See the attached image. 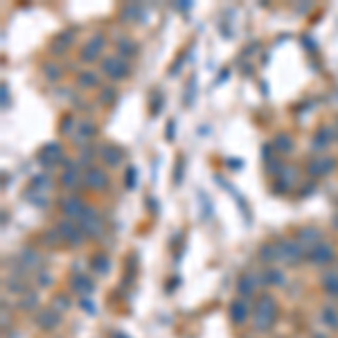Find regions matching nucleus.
Returning a JSON list of instances; mask_svg holds the SVG:
<instances>
[{
  "instance_id": "6",
  "label": "nucleus",
  "mask_w": 338,
  "mask_h": 338,
  "mask_svg": "<svg viewBox=\"0 0 338 338\" xmlns=\"http://www.w3.org/2000/svg\"><path fill=\"white\" fill-rule=\"evenodd\" d=\"M83 183H86V187H90V189H106L109 176H106L99 167H90L86 172V176H83Z\"/></svg>"
},
{
  "instance_id": "18",
  "label": "nucleus",
  "mask_w": 338,
  "mask_h": 338,
  "mask_svg": "<svg viewBox=\"0 0 338 338\" xmlns=\"http://www.w3.org/2000/svg\"><path fill=\"white\" fill-rule=\"evenodd\" d=\"M20 262H23V266H25L27 270L41 266V257H38L34 250H23V252H20Z\"/></svg>"
},
{
  "instance_id": "29",
  "label": "nucleus",
  "mask_w": 338,
  "mask_h": 338,
  "mask_svg": "<svg viewBox=\"0 0 338 338\" xmlns=\"http://www.w3.org/2000/svg\"><path fill=\"white\" fill-rule=\"evenodd\" d=\"M79 83H81V86H86V88L95 86V83H97V75H95V72H83V75L79 77Z\"/></svg>"
},
{
  "instance_id": "23",
  "label": "nucleus",
  "mask_w": 338,
  "mask_h": 338,
  "mask_svg": "<svg viewBox=\"0 0 338 338\" xmlns=\"http://www.w3.org/2000/svg\"><path fill=\"white\" fill-rule=\"evenodd\" d=\"M93 270H95V273L106 275L111 270V259L106 257V255H97V257L93 259Z\"/></svg>"
},
{
  "instance_id": "8",
  "label": "nucleus",
  "mask_w": 338,
  "mask_h": 338,
  "mask_svg": "<svg viewBox=\"0 0 338 338\" xmlns=\"http://www.w3.org/2000/svg\"><path fill=\"white\" fill-rule=\"evenodd\" d=\"M99 158H101L104 165L117 167L122 162V149L120 146H115V144H104V146H99Z\"/></svg>"
},
{
  "instance_id": "3",
  "label": "nucleus",
  "mask_w": 338,
  "mask_h": 338,
  "mask_svg": "<svg viewBox=\"0 0 338 338\" xmlns=\"http://www.w3.org/2000/svg\"><path fill=\"white\" fill-rule=\"evenodd\" d=\"M77 223H79V228H81L83 235H97L101 230V219H99L97 210H95V207H88V205H86V210L81 212V217L77 219Z\"/></svg>"
},
{
  "instance_id": "27",
  "label": "nucleus",
  "mask_w": 338,
  "mask_h": 338,
  "mask_svg": "<svg viewBox=\"0 0 338 338\" xmlns=\"http://www.w3.org/2000/svg\"><path fill=\"white\" fill-rule=\"evenodd\" d=\"M95 131H97V129H95L93 122H81L79 124V135H81V138H93Z\"/></svg>"
},
{
  "instance_id": "1",
  "label": "nucleus",
  "mask_w": 338,
  "mask_h": 338,
  "mask_svg": "<svg viewBox=\"0 0 338 338\" xmlns=\"http://www.w3.org/2000/svg\"><path fill=\"white\" fill-rule=\"evenodd\" d=\"M275 315H278V302L270 293H264L257 302V309L252 313V325H255L257 331H268L270 325H273Z\"/></svg>"
},
{
  "instance_id": "31",
  "label": "nucleus",
  "mask_w": 338,
  "mask_h": 338,
  "mask_svg": "<svg viewBox=\"0 0 338 338\" xmlns=\"http://www.w3.org/2000/svg\"><path fill=\"white\" fill-rule=\"evenodd\" d=\"M68 307H70V300H68V298H64V295L54 298V309H56V311H66Z\"/></svg>"
},
{
  "instance_id": "4",
  "label": "nucleus",
  "mask_w": 338,
  "mask_h": 338,
  "mask_svg": "<svg viewBox=\"0 0 338 338\" xmlns=\"http://www.w3.org/2000/svg\"><path fill=\"white\" fill-rule=\"evenodd\" d=\"M101 70L104 75H109L111 79H124L129 75V64L122 59V56H106L101 61Z\"/></svg>"
},
{
  "instance_id": "33",
  "label": "nucleus",
  "mask_w": 338,
  "mask_h": 338,
  "mask_svg": "<svg viewBox=\"0 0 338 338\" xmlns=\"http://www.w3.org/2000/svg\"><path fill=\"white\" fill-rule=\"evenodd\" d=\"M7 289H14V293H20V291H25V284H23V282H18L16 278H11V280L7 282Z\"/></svg>"
},
{
  "instance_id": "25",
  "label": "nucleus",
  "mask_w": 338,
  "mask_h": 338,
  "mask_svg": "<svg viewBox=\"0 0 338 338\" xmlns=\"http://www.w3.org/2000/svg\"><path fill=\"white\" fill-rule=\"evenodd\" d=\"M323 320L327 323V327H331V329H338V313H336L331 307L323 309Z\"/></svg>"
},
{
  "instance_id": "11",
  "label": "nucleus",
  "mask_w": 338,
  "mask_h": 338,
  "mask_svg": "<svg viewBox=\"0 0 338 338\" xmlns=\"http://www.w3.org/2000/svg\"><path fill=\"white\" fill-rule=\"evenodd\" d=\"M38 158H41V162H45V165H52V162L64 160V149H61L56 142H50L48 146H43L41 149Z\"/></svg>"
},
{
  "instance_id": "12",
  "label": "nucleus",
  "mask_w": 338,
  "mask_h": 338,
  "mask_svg": "<svg viewBox=\"0 0 338 338\" xmlns=\"http://www.w3.org/2000/svg\"><path fill=\"white\" fill-rule=\"evenodd\" d=\"M228 313H230V320H233L235 325H244L246 318H248V304H246V300H235V302H230Z\"/></svg>"
},
{
  "instance_id": "10",
  "label": "nucleus",
  "mask_w": 338,
  "mask_h": 338,
  "mask_svg": "<svg viewBox=\"0 0 338 338\" xmlns=\"http://www.w3.org/2000/svg\"><path fill=\"white\" fill-rule=\"evenodd\" d=\"M309 259H311L313 264H327V262H331V259H334V248H331L329 244H318V246H313Z\"/></svg>"
},
{
  "instance_id": "7",
  "label": "nucleus",
  "mask_w": 338,
  "mask_h": 338,
  "mask_svg": "<svg viewBox=\"0 0 338 338\" xmlns=\"http://www.w3.org/2000/svg\"><path fill=\"white\" fill-rule=\"evenodd\" d=\"M59 323H61V315L54 307L41 309V311L36 313V325L41 327V329H54V327H59Z\"/></svg>"
},
{
  "instance_id": "14",
  "label": "nucleus",
  "mask_w": 338,
  "mask_h": 338,
  "mask_svg": "<svg viewBox=\"0 0 338 338\" xmlns=\"http://www.w3.org/2000/svg\"><path fill=\"white\" fill-rule=\"evenodd\" d=\"M262 284V278L255 273H246L244 278L239 280V293L241 295H250V293H255L257 291V286Z\"/></svg>"
},
{
  "instance_id": "28",
  "label": "nucleus",
  "mask_w": 338,
  "mask_h": 338,
  "mask_svg": "<svg viewBox=\"0 0 338 338\" xmlns=\"http://www.w3.org/2000/svg\"><path fill=\"white\" fill-rule=\"evenodd\" d=\"M117 50H120L122 56H126V54L135 52V45L131 41H126V38H120V41H117Z\"/></svg>"
},
{
  "instance_id": "15",
  "label": "nucleus",
  "mask_w": 338,
  "mask_h": 338,
  "mask_svg": "<svg viewBox=\"0 0 338 338\" xmlns=\"http://www.w3.org/2000/svg\"><path fill=\"white\" fill-rule=\"evenodd\" d=\"M70 286L75 293H90L93 291V282H90L88 275H81V273H75L70 280Z\"/></svg>"
},
{
  "instance_id": "19",
  "label": "nucleus",
  "mask_w": 338,
  "mask_h": 338,
  "mask_svg": "<svg viewBox=\"0 0 338 338\" xmlns=\"http://www.w3.org/2000/svg\"><path fill=\"white\" fill-rule=\"evenodd\" d=\"M259 259L266 264L275 262V259H278V244H264L259 248Z\"/></svg>"
},
{
  "instance_id": "17",
  "label": "nucleus",
  "mask_w": 338,
  "mask_h": 338,
  "mask_svg": "<svg viewBox=\"0 0 338 338\" xmlns=\"http://www.w3.org/2000/svg\"><path fill=\"white\" fill-rule=\"evenodd\" d=\"M336 162L331 160V158H325V160H315L311 162V167H309V174H313V176H323V174H329L331 169H334Z\"/></svg>"
},
{
  "instance_id": "35",
  "label": "nucleus",
  "mask_w": 338,
  "mask_h": 338,
  "mask_svg": "<svg viewBox=\"0 0 338 338\" xmlns=\"http://www.w3.org/2000/svg\"><path fill=\"white\" fill-rule=\"evenodd\" d=\"M113 99H115V90H113V88H106L104 93H101V104H111Z\"/></svg>"
},
{
  "instance_id": "34",
  "label": "nucleus",
  "mask_w": 338,
  "mask_h": 338,
  "mask_svg": "<svg viewBox=\"0 0 338 338\" xmlns=\"http://www.w3.org/2000/svg\"><path fill=\"white\" fill-rule=\"evenodd\" d=\"M68 43H70V34H61V36H56V41L52 43V50H56L59 45H64V48H66Z\"/></svg>"
},
{
  "instance_id": "13",
  "label": "nucleus",
  "mask_w": 338,
  "mask_h": 338,
  "mask_svg": "<svg viewBox=\"0 0 338 338\" xmlns=\"http://www.w3.org/2000/svg\"><path fill=\"white\" fill-rule=\"evenodd\" d=\"M61 210H64V214L68 219H79L81 217V212L86 210V205L81 203V199H64V203H61Z\"/></svg>"
},
{
  "instance_id": "37",
  "label": "nucleus",
  "mask_w": 338,
  "mask_h": 338,
  "mask_svg": "<svg viewBox=\"0 0 338 338\" xmlns=\"http://www.w3.org/2000/svg\"><path fill=\"white\" fill-rule=\"evenodd\" d=\"M135 178H138V176H135V169L131 167V169L126 172V187H133V185H135Z\"/></svg>"
},
{
  "instance_id": "20",
  "label": "nucleus",
  "mask_w": 338,
  "mask_h": 338,
  "mask_svg": "<svg viewBox=\"0 0 338 338\" xmlns=\"http://www.w3.org/2000/svg\"><path fill=\"white\" fill-rule=\"evenodd\" d=\"M298 237H300V244H315L318 246V241H320V233L315 228H302L300 233H298Z\"/></svg>"
},
{
  "instance_id": "39",
  "label": "nucleus",
  "mask_w": 338,
  "mask_h": 338,
  "mask_svg": "<svg viewBox=\"0 0 338 338\" xmlns=\"http://www.w3.org/2000/svg\"><path fill=\"white\" fill-rule=\"evenodd\" d=\"M167 129H169V131H167V138H172V135H174V122H169Z\"/></svg>"
},
{
  "instance_id": "22",
  "label": "nucleus",
  "mask_w": 338,
  "mask_h": 338,
  "mask_svg": "<svg viewBox=\"0 0 338 338\" xmlns=\"http://www.w3.org/2000/svg\"><path fill=\"white\" fill-rule=\"evenodd\" d=\"M331 135H334V133H331L329 131V129H320V131H318V138H313V149H327V144H329L331 142Z\"/></svg>"
},
{
  "instance_id": "21",
  "label": "nucleus",
  "mask_w": 338,
  "mask_h": 338,
  "mask_svg": "<svg viewBox=\"0 0 338 338\" xmlns=\"http://www.w3.org/2000/svg\"><path fill=\"white\" fill-rule=\"evenodd\" d=\"M275 149L282 151V154H291L293 149V138L289 133H280L278 138H275Z\"/></svg>"
},
{
  "instance_id": "9",
  "label": "nucleus",
  "mask_w": 338,
  "mask_h": 338,
  "mask_svg": "<svg viewBox=\"0 0 338 338\" xmlns=\"http://www.w3.org/2000/svg\"><path fill=\"white\" fill-rule=\"evenodd\" d=\"M101 48H104V38H101V36H93V38H90V41L81 48V59L86 61V64H93V61L99 56Z\"/></svg>"
},
{
  "instance_id": "5",
  "label": "nucleus",
  "mask_w": 338,
  "mask_h": 338,
  "mask_svg": "<svg viewBox=\"0 0 338 338\" xmlns=\"http://www.w3.org/2000/svg\"><path fill=\"white\" fill-rule=\"evenodd\" d=\"M302 257V246L293 239H282L278 244V259L286 264H295Z\"/></svg>"
},
{
  "instance_id": "30",
  "label": "nucleus",
  "mask_w": 338,
  "mask_h": 338,
  "mask_svg": "<svg viewBox=\"0 0 338 338\" xmlns=\"http://www.w3.org/2000/svg\"><path fill=\"white\" fill-rule=\"evenodd\" d=\"M36 304H38V295H36V293H30V295H25L20 300V307L25 309V311H27V309H32V307H36Z\"/></svg>"
},
{
  "instance_id": "40",
  "label": "nucleus",
  "mask_w": 338,
  "mask_h": 338,
  "mask_svg": "<svg viewBox=\"0 0 338 338\" xmlns=\"http://www.w3.org/2000/svg\"><path fill=\"white\" fill-rule=\"evenodd\" d=\"M336 124H338V120H336Z\"/></svg>"
},
{
  "instance_id": "26",
  "label": "nucleus",
  "mask_w": 338,
  "mask_h": 338,
  "mask_svg": "<svg viewBox=\"0 0 338 338\" xmlns=\"http://www.w3.org/2000/svg\"><path fill=\"white\" fill-rule=\"evenodd\" d=\"M282 273L280 270H266V273L262 275V282H268V284H282Z\"/></svg>"
},
{
  "instance_id": "16",
  "label": "nucleus",
  "mask_w": 338,
  "mask_h": 338,
  "mask_svg": "<svg viewBox=\"0 0 338 338\" xmlns=\"http://www.w3.org/2000/svg\"><path fill=\"white\" fill-rule=\"evenodd\" d=\"M61 183H64L66 187H70V189L77 187V185L81 183V174H79V169H77L75 165H70V162H68L64 176H61Z\"/></svg>"
},
{
  "instance_id": "24",
  "label": "nucleus",
  "mask_w": 338,
  "mask_h": 338,
  "mask_svg": "<svg viewBox=\"0 0 338 338\" xmlns=\"http://www.w3.org/2000/svg\"><path fill=\"white\" fill-rule=\"evenodd\" d=\"M323 286L327 293H331V295H338V273H327L323 278Z\"/></svg>"
},
{
  "instance_id": "32",
  "label": "nucleus",
  "mask_w": 338,
  "mask_h": 338,
  "mask_svg": "<svg viewBox=\"0 0 338 338\" xmlns=\"http://www.w3.org/2000/svg\"><path fill=\"white\" fill-rule=\"evenodd\" d=\"M45 75H48V79H52V81H56L59 79V75H61V70L56 66H52V64H48L45 66Z\"/></svg>"
},
{
  "instance_id": "2",
  "label": "nucleus",
  "mask_w": 338,
  "mask_h": 338,
  "mask_svg": "<svg viewBox=\"0 0 338 338\" xmlns=\"http://www.w3.org/2000/svg\"><path fill=\"white\" fill-rule=\"evenodd\" d=\"M56 230H59L61 239H64L66 244H70V246H79L81 244V239H83L81 228H79V223H75L72 219H64V221L56 225Z\"/></svg>"
},
{
  "instance_id": "36",
  "label": "nucleus",
  "mask_w": 338,
  "mask_h": 338,
  "mask_svg": "<svg viewBox=\"0 0 338 338\" xmlns=\"http://www.w3.org/2000/svg\"><path fill=\"white\" fill-rule=\"evenodd\" d=\"M72 115H66L64 120H61V133H70L72 131Z\"/></svg>"
},
{
  "instance_id": "38",
  "label": "nucleus",
  "mask_w": 338,
  "mask_h": 338,
  "mask_svg": "<svg viewBox=\"0 0 338 338\" xmlns=\"http://www.w3.org/2000/svg\"><path fill=\"white\" fill-rule=\"evenodd\" d=\"M3 106L7 109V86H3Z\"/></svg>"
}]
</instances>
